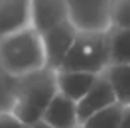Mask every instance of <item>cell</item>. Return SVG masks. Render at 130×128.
<instances>
[{
  "mask_svg": "<svg viewBox=\"0 0 130 128\" xmlns=\"http://www.w3.org/2000/svg\"><path fill=\"white\" fill-rule=\"evenodd\" d=\"M57 95L55 71L43 67L38 71L26 73L16 77L14 89V104L10 114L32 128L34 124L41 122V116L47 108L49 101Z\"/></svg>",
  "mask_w": 130,
  "mask_h": 128,
  "instance_id": "cell-1",
  "label": "cell"
},
{
  "mask_svg": "<svg viewBox=\"0 0 130 128\" xmlns=\"http://www.w3.org/2000/svg\"><path fill=\"white\" fill-rule=\"evenodd\" d=\"M45 67L41 34L36 28H24L0 40V69L20 77Z\"/></svg>",
  "mask_w": 130,
  "mask_h": 128,
  "instance_id": "cell-2",
  "label": "cell"
},
{
  "mask_svg": "<svg viewBox=\"0 0 130 128\" xmlns=\"http://www.w3.org/2000/svg\"><path fill=\"white\" fill-rule=\"evenodd\" d=\"M108 67V40L106 32H77L71 49L61 61V71H81L101 75ZM57 69V71H59Z\"/></svg>",
  "mask_w": 130,
  "mask_h": 128,
  "instance_id": "cell-3",
  "label": "cell"
},
{
  "mask_svg": "<svg viewBox=\"0 0 130 128\" xmlns=\"http://www.w3.org/2000/svg\"><path fill=\"white\" fill-rule=\"evenodd\" d=\"M77 28L71 20H67L63 24L55 26L41 34V41H43V51H45V67L57 71L61 61L65 59L67 51L71 49L75 38H77Z\"/></svg>",
  "mask_w": 130,
  "mask_h": 128,
  "instance_id": "cell-4",
  "label": "cell"
},
{
  "mask_svg": "<svg viewBox=\"0 0 130 128\" xmlns=\"http://www.w3.org/2000/svg\"><path fill=\"white\" fill-rule=\"evenodd\" d=\"M114 103H116V97H114L110 83L103 75H97V79L91 85V89L77 101V120H79V124H83L95 112L103 110V108H106V106H110Z\"/></svg>",
  "mask_w": 130,
  "mask_h": 128,
  "instance_id": "cell-5",
  "label": "cell"
},
{
  "mask_svg": "<svg viewBox=\"0 0 130 128\" xmlns=\"http://www.w3.org/2000/svg\"><path fill=\"white\" fill-rule=\"evenodd\" d=\"M32 12V28L40 34L63 24L69 20V4L67 0H30Z\"/></svg>",
  "mask_w": 130,
  "mask_h": 128,
  "instance_id": "cell-6",
  "label": "cell"
},
{
  "mask_svg": "<svg viewBox=\"0 0 130 128\" xmlns=\"http://www.w3.org/2000/svg\"><path fill=\"white\" fill-rule=\"evenodd\" d=\"M30 26V0H0V40Z\"/></svg>",
  "mask_w": 130,
  "mask_h": 128,
  "instance_id": "cell-7",
  "label": "cell"
},
{
  "mask_svg": "<svg viewBox=\"0 0 130 128\" xmlns=\"http://www.w3.org/2000/svg\"><path fill=\"white\" fill-rule=\"evenodd\" d=\"M41 122H45L49 128H75L79 126L77 120V103L67 99L65 95L57 93L49 101L47 108L41 116Z\"/></svg>",
  "mask_w": 130,
  "mask_h": 128,
  "instance_id": "cell-8",
  "label": "cell"
},
{
  "mask_svg": "<svg viewBox=\"0 0 130 128\" xmlns=\"http://www.w3.org/2000/svg\"><path fill=\"white\" fill-rule=\"evenodd\" d=\"M97 75L91 73H81V71H55V83H57V93L65 95L71 101H79L87 91L91 89V85L95 83Z\"/></svg>",
  "mask_w": 130,
  "mask_h": 128,
  "instance_id": "cell-9",
  "label": "cell"
},
{
  "mask_svg": "<svg viewBox=\"0 0 130 128\" xmlns=\"http://www.w3.org/2000/svg\"><path fill=\"white\" fill-rule=\"evenodd\" d=\"M108 65H130V28H108Z\"/></svg>",
  "mask_w": 130,
  "mask_h": 128,
  "instance_id": "cell-10",
  "label": "cell"
},
{
  "mask_svg": "<svg viewBox=\"0 0 130 128\" xmlns=\"http://www.w3.org/2000/svg\"><path fill=\"white\" fill-rule=\"evenodd\" d=\"M101 75L110 83L116 103L130 106V65H108Z\"/></svg>",
  "mask_w": 130,
  "mask_h": 128,
  "instance_id": "cell-11",
  "label": "cell"
},
{
  "mask_svg": "<svg viewBox=\"0 0 130 128\" xmlns=\"http://www.w3.org/2000/svg\"><path fill=\"white\" fill-rule=\"evenodd\" d=\"M122 110H124V106L118 104V103H114V104H110V106L103 108V110L95 112L93 116H89L81 126L83 128H118Z\"/></svg>",
  "mask_w": 130,
  "mask_h": 128,
  "instance_id": "cell-12",
  "label": "cell"
},
{
  "mask_svg": "<svg viewBox=\"0 0 130 128\" xmlns=\"http://www.w3.org/2000/svg\"><path fill=\"white\" fill-rule=\"evenodd\" d=\"M108 22L110 28H130V0L108 2Z\"/></svg>",
  "mask_w": 130,
  "mask_h": 128,
  "instance_id": "cell-13",
  "label": "cell"
},
{
  "mask_svg": "<svg viewBox=\"0 0 130 128\" xmlns=\"http://www.w3.org/2000/svg\"><path fill=\"white\" fill-rule=\"evenodd\" d=\"M14 89L16 77L0 69V114H10L14 104Z\"/></svg>",
  "mask_w": 130,
  "mask_h": 128,
  "instance_id": "cell-14",
  "label": "cell"
},
{
  "mask_svg": "<svg viewBox=\"0 0 130 128\" xmlns=\"http://www.w3.org/2000/svg\"><path fill=\"white\" fill-rule=\"evenodd\" d=\"M0 128H30V126H26L24 122L14 118L12 114H0Z\"/></svg>",
  "mask_w": 130,
  "mask_h": 128,
  "instance_id": "cell-15",
  "label": "cell"
},
{
  "mask_svg": "<svg viewBox=\"0 0 130 128\" xmlns=\"http://www.w3.org/2000/svg\"><path fill=\"white\" fill-rule=\"evenodd\" d=\"M118 128H130V106H124L120 122H118Z\"/></svg>",
  "mask_w": 130,
  "mask_h": 128,
  "instance_id": "cell-16",
  "label": "cell"
},
{
  "mask_svg": "<svg viewBox=\"0 0 130 128\" xmlns=\"http://www.w3.org/2000/svg\"><path fill=\"white\" fill-rule=\"evenodd\" d=\"M32 128H49V126L45 124V122H38V124H34Z\"/></svg>",
  "mask_w": 130,
  "mask_h": 128,
  "instance_id": "cell-17",
  "label": "cell"
},
{
  "mask_svg": "<svg viewBox=\"0 0 130 128\" xmlns=\"http://www.w3.org/2000/svg\"><path fill=\"white\" fill-rule=\"evenodd\" d=\"M75 128H83V126H81V124H79V126H75Z\"/></svg>",
  "mask_w": 130,
  "mask_h": 128,
  "instance_id": "cell-18",
  "label": "cell"
}]
</instances>
